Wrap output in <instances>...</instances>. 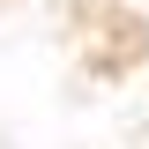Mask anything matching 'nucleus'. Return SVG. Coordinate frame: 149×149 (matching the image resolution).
I'll list each match as a JSON object with an SVG mask.
<instances>
[{"label":"nucleus","mask_w":149,"mask_h":149,"mask_svg":"<svg viewBox=\"0 0 149 149\" xmlns=\"http://www.w3.org/2000/svg\"><path fill=\"white\" fill-rule=\"evenodd\" d=\"M0 149H149V0H0Z\"/></svg>","instance_id":"nucleus-1"}]
</instances>
